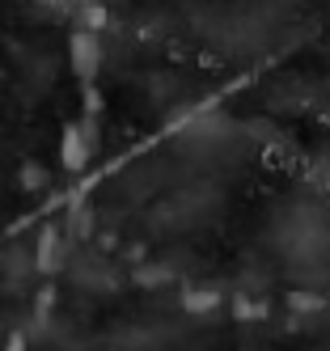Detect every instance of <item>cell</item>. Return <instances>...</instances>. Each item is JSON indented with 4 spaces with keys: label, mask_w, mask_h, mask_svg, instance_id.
<instances>
[{
    "label": "cell",
    "mask_w": 330,
    "mask_h": 351,
    "mask_svg": "<svg viewBox=\"0 0 330 351\" xmlns=\"http://www.w3.org/2000/svg\"><path fill=\"white\" fill-rule=\"evenodd\" d=\"M271 241H275L279 254H288L296 263H318V258L330 254V229L309 204H292V208L279 212Z\"/></svg>",
    "instance_id": "6da1fadb"
},
{
    "label": "cell",
    "mask_w": 330,
    "mask_h": 351,
    "mask_svg": "<svg viewBox=\"0 0 330 351\" xmlns=\"http://www.w3.org/2000/svg\"><path fill=\"white\" fill-rule=\"evenodd\" d=\"M326 351H330V347H326Z\"/></svg>",
    "instance_id": "7a4b0ae2"
}]
</instances>
